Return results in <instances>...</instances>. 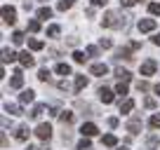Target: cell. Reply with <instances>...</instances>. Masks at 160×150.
I'll return each mask as SVG.
<instances>
[{"mask_svg":"<svg viewBox=\"0 0 160 150\" xmlns=\"http://www.w3.org/2000/svg\"><path fill=\"white\" fill-rule=\"evenodd\" d=\"M2 21H5L7 26H12L17 21V10H14V7H10V5L2 7Z\"/></svg>","mask_w":160,"mask_h":150,"instance_id":"cell-1","label":"cell"},{"mask_svg":"<svg viewBox=\"0 0 160 150\" xmlns=\"http://www.w3.org/2000/svg\"><path fill=\"white\" fill-rule=\"evenodd\" d=\"M35 136H38L40 141H47L52 136V127L50 124H38V129H35Z\"/></svg>","mask_w":160,"mask_h":150,"instance_id":"cell-2","label":"cell"},{"mask_svg":"<svg viewBox=\"0 0 160 150\" xmlns=\"http://www.w3.org/2000/svg\"><path fill=\"white\" fill-rule=\"evenodd\" d=\"M155 68H158V63H155L153 59L144 61V63H141V75H153V73H155Z\"/></svg>","mask_w":160,"mask_h":150,"instance_id":"cell-3","label":"cell"},{"mask_svg":"<svg viewBox=\"0 0 160 150\" xmlns=\"http://www.w3.org/2000/svg\"><path fill=\"white\" fill-rule=\"evenodd\" d=\"M97 131H99V129H97V124H92V122H87V124H82V127H80V134H82V136H87V138H90V136H94Z\"/></svg>","mask_w":160,"mask_h":150,"instance_id":"cell-4","label":"cell"},{"mask_svg":"<svg viewBox=\"0 0 160 150\" xmlns=\"http://www.w3.org/2000/svg\"><path fill=\"white\" fill-rule=\"evenodd\" d=\"M155 28V19H141L139 21V30L141 33H148V30Z\"/></svg>","mask_w":160,"mask_h":150,"instance_id":"cell-5","label":"cell"},{"mask_svg":"<svg viewBox=\"0 0 160 150\" xmlns=\"http://www.w3.org/2000/svg\"><path fill=\"white\" fill-rule=\"evenodd\" d=\"M90 73H92V75H99V77H101V75L108 73V68H106V63H92V66H90Z\"/></svg>","mask_w":160,"mask_h":150,"instance_id":"cell-6","label":"cell"},{"mask_svg":"<svg viewBox=\"0 0 160 150\" xmlns=\"http://www.w3.org/2000/svg\"><path fill=\"white\" fill-rule=\"evenodd\" d=\"M104 26H118V14L115 12H106V16H104Z\"/></svg>","mask_w":160,"mask_h":150,"instance_id":"cell-7","label":"cell"},{"mask_svg":"<svg viewBox=\"0 0 160 150\" xmlns=\"http://www.w3.org/2000/svg\"><path fill=\"white\" fill-rule=\"evenodd\" d=\"M21 85H24V75H21V70H17L14 77H12V82H10V87H12V89H19Z\"/></svg>","mask_w":160,"mask_h":150,"instance_id":"cell-8","label":"cell"},{"mask_svg":"<svg viewBox=\"0 0 160 150\" xmlns=\"http://www.w3.org/2000/svg\"><path fill=\"white\" fill-rule=\"evenodd\" d=\"M19 61H21V66H24V68H31V66H33V56H31L28 52H21V54H19Z\"/></svg>","mask_w":160,"mask_h":150,"instance_id":"cell-9","label":"cell"},{"mask_svg":"<svg viewBox=\"0 0 160 150\" xmlns=\"http://www.w3.org/2000/svg\"><path fill=\"white\" fill-rule=\"evenodd\" d=\"M33 99H35V91L33 89H24V91H21V96H19L21 103H31Z\"/></svg>","mask_w":160,"mask_h":150,"instance_id":"cell-10","label":"cell"},{"mask_svg":"<svg viewBox=\"0 0 160 150\" xmlns=\"http://www.w3.org/2000/svg\"><path fill=\"white\" fill-rule=\"evenodd\" d=\"M99 99L104 101V103H111V101H113V91L106 89V87H101V89H99Z\"/></svg>","mask_w":160,"mask_h":150,"instance_id":"cell-11","label":"cell"},{"mask_svg":"<svg viewBox=\"0 0 160 150\" xmlns=\"http://www.w3.org/2000/svg\"><path fill=\"white\" fill-rule=\"evenodd\" d=\"M12 61H17V54L5 47V49H2V63H12Z\"/></svg>","mask_w":160,"mask_h":150,"instance_id":"cell-12","label":"cell"},{"mask_svg":"<svg viewBox=\"0 0 160 150\" xmlns=\"http://www.w3.org/2000/svg\"><path fill=\"white\" fill-rule=\"evenodd\" d=\"M127 129H130V134H139V129H141V120H139V117H134V120H130V124H127Z\"/></svg>","mask_w":160,"mask_h":150,"instance_id":"cell-13","label":"cell"},{"mask_svg":"<svg viewBox=\"0 0 160 150\" xmlns=\"http://www.w3.org/2000/svg\"><path fill=\"white\" fill-rule=\"evenodd\" d=\"M101 143H104L106 148H113V145H118V138H115L113 134H106L104 138H101Z\"/></svg>","mask_w":160,"mask_h":150,"instance_id":"cell-14","label":"cell"},{"mask_svg":"<svg viewBox=\"0 0 160 150\" xmlns=\"http://www.w3.org/2000/svg\"><path fill=\"white\" fill-rule=\"evenodd\" d=\"M28 134H31V131H28V127H19V129H17V141H26V138H28Z\"/></svg>","mask_w":160,"mask_h":150,"instance_id":"cell-15","label":"cell"},{"mask_svg":"<svg viewBox=\"0 0 160 150\" xmlns=\"http://www.w3.org/2000/svg\"><path fill=\"white\" fill-rule=\"evenodd\" d=\"M85 85H87V77H85V75H75V87H73V89H75V91H80Z\"/></svg>","mask_w":160,"mask_h":150,"instance_id":"cell-16","label":"cell"},{"mask_svg":"<svg viewBox=\"0 0 160 150\" xmlns=\"http://www.w3.org/2000/svg\"><path fill=\"white\" fill-rule=\"evenodd\" d=\"M132 108H134V101H132V99H127V101H122V103H120V113H122V115H125V113H130Z\"/></svg>","mask_w":160,"mask_h":150,"instance_id":"cell-17","label":"cell"},{"mask_svg":"<svg viewBox=\"0 0 160 150\" xmlns=\"http://www.w3.org/2000/svg\"><path fill=\"white\" fill-rule=\"evenodd\" d=\"M115 75H118V80H120V82H127V80L132 77L130 70H125V68H118V70H115Z\"/></svg>","mask_w":160,"mask_h":150,"instance_id":"cell-18","label":"cell"},{"mask_svg":"<svg viewBox=\"0 0 160 150\" xmlns=\"http://www.w3.org/2000/svg\"><path fill=\"white\" fill-rule=\"evenodd\" d=\"M50 16H52V10H50V7H40V10H38V19L47 21Z\"/></svg>","mask_w":160,"mask_h":150,"instance_id":"cell-19","label":"cell"},{"mask_svg":"<svg viewBox=\"0 0 160 150\" xmlns=\"http://www.w3.org/2000/svg\"><path fill=\"white\" fill-rule=\"evenodd\" d=\"M42 113H45V105H42V103H38L33 110H31V117H33V120H38V117L42 115Z\"/></svg>","mask_w":160,"mask_h":150,"instance_id":"cell-20","label":"cell"},{"mask_svg":"<svg viewBox=\"0 0 160 150\" xmlns=\"http://www.w3.org/2000/svg\"><path fill=\"white\" fill-rule=\"evenodd\" d=\"M57 73H59V75H71V66L68 63H57Z\"/></svg>","mask_w":160,"mask_h":150,"instance_id":"cell-21","label":"cell"},{"mask_svg":"<svg viewBox=\"0 0 160 150\" xmlns=\"http://www.w3.org/2000/svg\"><path fill=\"white\" fill-rule=\"evenodd\" d=\"M28 47H31L33 52L42 49V40H38V38H31V40H28Z\"/></svg>","mask_w":160,"mask_h":150,"instance_id":"cell-22","label":"cell"},{"mask_svg":"<svg viewBox=\"0 0 160 150\" xmlns=\"http://www.w3.org/2000/svg\"><path fill=\"white\" fill-rule=\"evenodd\" d=\"M5 110H7V113H12V115H21V108L17 103H5Z\"/></svg>","mask_w":160,"mask_h":150,"instance_id":"cell-23","label":"cell"},{"mask_svg":"<svg viewBox=\"0 0 160 150\" xmlns=\"http://www.w3.org/2000/svg\"><path fill=\"white\" fill-rule=\"evenodd\" d=\"M12 42H14V45H21V42H24V33H21V30H14V33H12Z\"/></svg>","mask_w":160,"mask_h":150,"instance_id":"cell-24","label":"cell"},{"mask_svg":"<svg viewBox=\"0 0 160 150\" xmlns=\"http://www.w3.org/2000/svg\"><path fill=\"white\" fill-rule=\"evenodd\" d=\"M38 80H40V82H47V80H50V70H47V68H42V70L38 73Z\"/></svg>","mask_w":160,"mask_h":150,"instance_id":"cell-25","label":"cell"},{"mask_svg":"<svg viewBox=\"0 0 160 150\" xmlns=\"http://www.w3.org/2000/svg\"><path fill=\"white\" fill-rule=\"evenodd\" d=\"M85 59H87V56L82 54V52H75V54H73V61H75V63H85Z\"/></svg>","mask_w":160,"mask_h":150,"instance_id":"cell-26","label":"cell"},{"mask_svg":"<svg viewBox=\"0 0 160 150\" xmlns=\"http://www.w3.org/2000/svg\"><path fill=\"white\" fill-rule=\"evenodd\" d=\"M115 94H120V96H125V94H127V85H125V82H120V85L115 87Z\"/></svg>","mask_w":160,"mask_h":150,"instance_id":"cell-27","label":"cell"},{"mask_svg":"<svg viewBox=\"0 0 160 150\" xmlns=\"http://www.w3.org/2000/svg\"><path fill=\"white\" fill-rule=\"evenodd\" d=\"M78 150H90V138H87V136L78 143Z\"/></svg>","mask_w":160,"mask_h":150,"instance_id":"cell-28","label":"cell"},{"mask_svg":"<svg viewBox=\"0 0 160 150\" xmlns=\"http://www.w3.org/2000/svg\"><path fill=\"white\" fill-rule=\"evenodd\" d=\"M38 28H40V21H38V19L28 21V30H31V33H35V30H38Z\"/></svg>","mask_w":160,"mask_h":150,"instance_id":"cell-29","label":"cell"},{"mask_svg":"<svg viewBox=\"0 0 160 150\" xmlns=\"http://www.w3.org/2000/svg\"><path fill=\"white\" fill-rule=\"evenodd\" d=\"M59 26H50V28H47V35H50V38H54V35H59Z\"/></svg>","mask_w":160,"mask_h":150,"instance_id":"cell-30","label":"cell"},{"mask_svg":"<svg viewBox=\"0 0 160 150\" xmlns=\"http://www.w3.org/2000/svg\"><path fill=\"white\" fill-rule=\"evenodd\" d=\"M148 10H151V14H160V2H151Z\"/></svg>","mask_w":160,"mask_h":150,"instance_id":"cell-31","label":"cell"},{"mask_svg":"<svg viewBox=\"0 0 160 150\" xmlns=\"http://www.w3.org/2000/svg\"><path fill=\"white\" fill-rule=\"evenodd\" d=\"M151 127H153V129H160V115H153V117H151Z\"/></svg>","mask_w":160,"mask_h":150,"instance_id":"cell-32","label":"cell"},{"mask_svg":"<svg viewBox=\"0 0 160 150\" xmlns=\"http://www.w3.org/2000/svg\"><path fill=\"white\" fill-rule=\"evenodd\" d=\"M71 5H73V0H61V2H59V10L64 12V10H68Z\"/></svg>","mask_w":160,"mask_h":150,"instance_id":"cell-33","label":"cell"},{"mask_svg":"<svg viewBox=\"0 0 160 150\" xmlns=\"http://www.w3.org/2000/svg\"><path fill=\"white\" fill-rule=\"evenodd\" d=\"M71 120H73V113H68V110L61 113V122H71Z\"/></svg>","mask_w":160,"mask_h":150,"instance_id":"cell-34","label":"cell"},{"mask_svg":"<svg viewBox=\"0 0 160 150\" xmlns=\"http://www.w3.org/2000/svg\"><path fill=\"white\" fill-rule=\"evenodd\" d=\"M87 54H90V56H97V54H99V47H87Z\"/></svg>","mask_w":160,"mask_h":150,"instance_id":"cell-35","label":"cell"},{"mask_svg":"<svg viewBox=\"0 0 160 150\" xmlns=\"http://www.w3.org/2000/svg\"><path fill=\"white\" fill-rule=\"evenodd\" d=\"M137 89H139V91H146V89H148V85H146V82H139V85H137Z\"/></svg>","mask_w":160,"mask_h":150,"instance_id":"cell-36","label":"cell"},{"mask_svg":"<svg viewBox=\"0 0 160 150\" xmlns=\"http://www.w3.org/2000/svg\"><path fill=\"white\" fill-rule=\"evenodd\" d=\"M146 108H155V101L153 99H146Z\"/></svg>","mask_w":160,"mask_h":150,"instance_id":"cell-37","label":"cell"},{"mask_svg":"<svg viewBox=\"0 0 160 150\" xmlns=\"http://www.w3.org/2000/svg\"><path fill=\"white\" fill-rule=\"evenodd\" d=\"M101 47H104V49H108V47H111V40H104V38H101Z\"/></svg>","mask_w":160,"mask_h":150,"instance_id":"cell-38","label":"cell"},{"mask_svg":"<svg viewBox=\"0 0 160 150\" xmlns=\"http://www.w3.org/2000/svg\"><path fill=\"white\" fill-rule=\"evenodd\" d=\"M153 45H158V47H160V33H155V35H153Z\"/></svg>","mask_w":160,"mask_h":150,"instance_id":"cell-39","label":"cell"},{"mask_svg":"<svg viewBox=\"0 0 160 150\" xmlns=\"http://www.w3.org/2000/svg\"><path fill=\"white\" fill-rule=\"evenodd\" d=\"M134 2H137V0H122V5H125V7H132Z\"/></svg>","mask_w":160,"mask_h":150,"instance_id":"cell-40","label":"cell"},{"mask_svg":"<svg viewBox=\"0 0 160 150\" xmlns=\"http://www.w3.org/2000/svg\"><path fill=\"white\" fill-rule=\"evenodd\" d=\"M92 2H94V5H106L108 0H92Z\"/></svg>","mask_w":160,"mask_h":150,"instance_id":"cell-41","label":"cell"},{"mask_svg":"<svg viewBox=\"0 0 160 150\" xmlns=\"http://www.w3.org/2000/svg\"><path fill=\"white\" fill-rule=\"evenodd\" d=\"M153 91H155V94L160 96V85H155V87H153Z\"/></svg>","mask_w":160,"mask_h":150,"instance_id":"cell-42","label":"cell"},{"mask_svg":"<svg viewBox=\"0 0 160 150\" xmlns=\"http://www.w3.org/2000/svg\"><path fill=\"white\" fill-rule=\"evenodd\" d=\"M26 150H40V148H35V145H28V148H26Z\"/></svg>","mask_w":160,"mask_h":150,"instance_id":"cell-43","label":"cell"},{"mask_svg":"<svg viewBox=\"0 0 160 150\" xmlns=\"http://www.w3.org/2000/svg\"><path fill=\"white\" fill-rule=\"evenodd\" d=\"M120 150H127V148H120Z\"/></svg>","mask_w":160,"mask_h":150,"instance_id":"cell-44","label":"cell"}]
</instances>
